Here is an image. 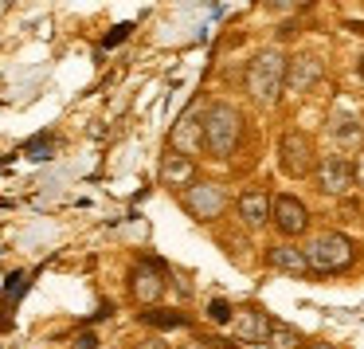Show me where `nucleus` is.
I'll return each instance as SVG.
<instances>
[{
    "label": "nucleus",
    "mask_w": 364,
    "mask_h": 349,
    "mask_svg": "<svg viewBox=\"0 0 364 349\" xmlns=\"http://www.w3.org/2000/svg\"><path fill=\"white\" fill-rule=\"evenodd\" d=\"M274 228L282 231L286 239L301 236V231L309 228V208L301 204L298 197H290V192H282V197H274Z\"/></svg>",
    "instance_id": "7"
},
{
    "label": "nucleus",
    "mask_w": 364,
    "mask_h": 349,
    "mask_svg": "<svg viewBox=\"0 0 364 349\" xmlns=\"http://www.w3.org/2000/svg\"><path fill=\"white\" fill-rule=\"evenodd\" d=\"M309 349H337V345H309Z\"/></svg>",
    "instance_id": "26"
},
{
    "label": "nucleus",
    "mask_w": 364,
    "mask_h": 349,
    "mask_svg": "<svg viewBox=\"0 0 364 349\" xmlns=\"http://www.w3.org/2000/svg\"><path fill=\"white\" fill-rule=\"evenodd\" d=\"M314 181L317 189L325 192V197H345L348 189H353V165H348L345 157H317V169H314Z\"/></svg>",
    "instance_id": "6"
},
{
    "label": "nucleus",
    "mask_w": 364,
    "mask_h": 349,
    "mask_svg": "<svg viewBox=\"0 0 364 349\" xmlns=\"http://www.w3.org/2000/svg\"><path fill=\"white\" fill-rule=\"evenodd\" d=\"M306 255H309V267H314V275H337V271L353 267L356 244L345 236V231H321V236L309 239Z\"/></svg>",
    "instance_id": "3"
},
{
    "label": "nucleus",
    "mask_w": 364,
    "mask_h": 349,
    "mask_svg": "<svg viewBox=\"0 0 364 349\" xmlns=\"http://www.w3.org/2000/svg\"><path fill=\"white\" fill-rule=\"evenodd\" d=\"M161 181H165V189H192V184H196V165H192V157L168 153V157L161 161Z\"/></svg>",
    "instance_id": "12"
},
{
    "label": "nucleus",
    "mask_w": 364,
    "mask_h": 349,
    "mask_svg": "<svg viewBox=\"0 0 364 349\" xmlns=\"http://www.w3.org/2000/svg\"><path fill=\"white\" fill-rule=\"evenodd\" d=\"M134 349H168V345L161 338H149V341H141V345H134Z\"/></svg>",
    "instance_id": "24"
},
{
    "label": "nucleus",
    "mask_w": 364,
    "mask_h": 349,
    "mask_svg": "<svg viewBox=\"0 0 364 349\" xmlns=\"http://www.w3.org/2000/svg\"><path fill=\"white\" fill-rule=\"evenodd\" d=\"M267 263L274 271H282V275H314V267H309V255L301 251L298 244H278V247H270L267 251Z\"/></svg>",
    "instance_id": "10"
},
{
    "label": "nucleus",
    "mask_w": 364,
    "mask_h": 349,
    "mask_svg": "<svg viewBox=\"0 0 364 349\" xmlns=\"http://www.w3.org/2000/svg\"><path fill=\"white\" fill-rule=\"evenodd\" d=\"M184 349H204V345H200V341H192V345H184Z\"/></svg>",
    "instance_id": "25"
},
{
    "label": "nucleus",
    "mask_w": 364,
    "mask_h": 349,
    "mask_svg": "<svg viewBox=\"0 0 364 349\" xmlns=\"http://www.w3.org/2000/svg\"><path fill=\"white\" fill-rule=\"evenodd\" d=\"M239 216H243L247 228H262L270 220V197L262 189H251L239 197Z\"/></svg>",
    "instance_id": "14"
},
{
    "label": "nucleus",
    "mask_w": 364,
    "mask_h": 349,
    "mask_svg": "<svg viewBox=\"0 0 364 349\" xmlns=\"http://www.w3.org/2000/svg\"><path fill=\"white\" fill-rule=\"evenodd\" d=\"M270 314H262L259 306H247V310H239L235 314V333H239V341H247V345H262V341L270 338Z\"/></svg>",
    "instance_id": "11"
},
{
    "label": "nucleus",
    "mask_w": 364,
    "mask_h": 349,
    "mask_svg": "<svg viewBox=\"0 0 364 349\" xmlns=\"http://www.w3.org/2000/svg\"><path fill=\"white\" fill-rule=\"evenodd\" d=\"M267 349H301V330L286 322H274L270 325V338H267Z\"/></svg>",
    "instance_id": "16"
},
{
    "label": "nucleus",
    "mask_w": 364,
    "mask_h": 349,
    "mask_svg": "<svg viewBox=\"0 0 364 349\" xmlns=\"http://www.w3.org/2000/svg\"><path fill=\"white\" fill-rule=\"evenodd\" d=\"M243 137V114L235 110L231 103H212L204 114V150L212 157H231Z\"/></svg>",
    "instance_id": "2"
},
{
    "label": "nucleus",
    "mask_w": 364,
    "mask_h": 349,
    "mask_svg": "<svg viewBox=\"0 0 364 349\" xmlns=\"http://www.w3.org/2000/svg\"><path fill=\"white\" fill-rule=\"evenodd\" d=\"M278 165H282V173L294 177V181L314 177L317 157H314V142H309V134H301V130H286L282 145H278Z\"/></svg>",
    "instance_id": "4"
},
{
    "label": "nucleus",
    "mask_w": 364,
    "mask_h": 349,
    "mask_svg": "<svg viewBox=\"0 0 364 349\" xmlns=\"http://www.w3.org/2000/svg\"><path fill=\"white\" fill-rule=\"evenodd\" d=\"M317 79H321V59H317V56H294V59H286V83H282L286 95H306Z\"/></svg>",
    "instance_id": "9"
},
{
    "label": "nucleus",
    "mask_w": 364,
    "mask_h": 349,
    "mask_svg": "<svg viewBox=\"0 0 364 349\" xmlns=\"http://www.w3.org/2000/svg\"><path fill=\"white\" fill-rule=\"evenodd\" d=\"M129 294H134V302H141V306H153V302L165 294V275H161L157 263H137V267L129 271Z\"/></svg>",
    "instance_id": "8"
},
{
    "label": "nucleus",
    "mask_w": 364,
    "mask_h": 349,
    "mask_svg": "<svg viewBox=\"0 0 364 349\" xmlns=\"http://www.w3.org/2000/svg\"><path fill=\"white\" fill-rule=\"evenodd\" d=\"M353 181H356V184H360V189H364V153H360V157L353 161Z\"/></svg>",
    "instance_id": "23"
},
{
    "label": "nucleus",
    "mask_w": 364,
    "mask_h": 349,
    "mask_svg": "<svg viewBox=\"0 0 364 349\" xmlns=\"http://www.w3.org/2000/svg\"><path fill=\"white\" fill-rule=\"evenodd\" d=\"M208 318H212L215 325H228V322H231V318H235V314H231V306H228V302H223V298H215L212 306H208Z\"/></svg>",
    "instance_id": "19"
},
{
    "label": "nucleus",
    "mask_w": 364,
    "mask_h": 349,
    "mask_svg": "<svg viewBox=\"0 0 364 349\" xmlns=\"http://www.w3.org/2000/svg\"><path fill=\"white\" fill-rule=\"evenodd\" d=\"M247 95L255 106H274L282 98V83H286V56L282 51H259L247 67Z\"/></svg>",
    "instance_id": "1"
},
{
    "label": "nucleus",
    "mask_w": 364,
    "mask_h": 349,
    "mask_svg": "<svg viewBox=\"0 0 364 349\" xmlns=\"http://www.w3.org/2000/svg\"><path fill=\"white\" fill-rule=\"evenodd\" d=\"M141 322L157 325V330H176V325H188V318H184L181 310H145Z\"/></svg>",
    "instance_id": "17"
},
{
    "label": "nucleus",
    "mask_w": 364,
    "mask_h": 349,
    "mask_svg": "<svg viewBox=\"0 0 364 349\" xmlns=\"http://www.w3.org/2000/svg\"><path fill=\"white\" fill-rule=\"evenodd\" d=\"M129 32H134V24H118V28H110V36H102V48H114V43H122Z\"/></svg>",
    "instance_id": "20"
},
{
    "label": "nucleus",
    "mask_w": 364,
    "mask_h": 349,
    "mask_svg": "<svg viewBox=\"0 0 364 349\" xmlns=\"http://www.w3.org/2000/svg\"><path fill=\"white\" fill-rule=\"evenodd\" d=\"M181 204H184V212H188L192 220L212 224V220H220V216L228 212V189L215 184V181H196L192 189H184Z\"/></svg>",
    "instance_id": "5"
},
{
    "label": "nucleus",
    "mask_w": 364,
    "mask_h": 349,
    "mask_svg": "<svg viewBox=\"0 0 364 349\" xmlns=\"http://www.w3.org/2000/svg\"><path fill=\"white\" fill-rule=\"evenodd\" d=\"M333 142L353 150V145H364V126L356 118H337L333 122Z\"/></svg>",
    "instance_id": "15"
},
{
    "label": "nucleus",
    "mask_w": 364,
    "mask_h": 349,
    "mask_svg": "<svg viewBox=\"0 0 364 349\" xmlns=\"http://www.w3.org/2000/svg\"><path fill=\"white\" fill-rule=\"evenodd\" d=\"M71 349H98V338L95 333H79V338L71 341Z\"/></svg>",
    "instance_id": "22"
},
{
    "label": "nucleus",
    "mask_w": 364,
    "mask_h": 349,
    "mask_svg": "<svg viewBox=\"0 0 364 349\" xmlns=\"http://www.w3.org/2000/svg\"><path fill=\"white\" fill-rule=\"evenodd\" d=\"M48 150H51V134H36L32 142L24 145V153H28L32 161H43V157H48Z\"/></svg>",
    "instance_id": "18"
},
{
    "label": "nucleus",
    "mask_w": 364,
    "mask_h": 349,
    "mask_svg": "<svg viewBox=\"0 0 364 349\" xmlns=\"http://www.w3.org/2000/svg\"><path fill=\"white\" fill-rule=\"evenodd\" d=\"M24 275H9V286H4V298H16V294H24Z\"/></svg>",
    "instance_id": "21"
},
{
    "label": "nucleus",
    "mask_w": 364,
    "mask_h": 349,
    "mask_svg": "<svg viewBox=\"0 0 364 349\" xmlns=\"http://www.w3.org/2000/svg\"><path fill=\"white\" fill-rule=\"evenodd\" d=\"M173 145H176V153H196V150H204V122H200V110H188L181 118V126L173 130Z\"/></svg>",
    "instance_id": "13"
}]
</instances>
